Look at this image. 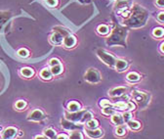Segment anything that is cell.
I'll return each instance as SVG.
<instances>
[{
    "instance_id": "8fae6325",
    "label": "cell",
    "mask_w": 164,
    "mask_h": 139,
    "mask_svg": "<svg viewBox=\"0 0 164 139\" xmlns=\"http://www.w3.org/2000/svg\"><path fill=\"white\" fill-rule=\"evenodd\" d=\"M63 38H64L63 34H55L52 37H51V42L54 44H59L63 41Z\"/></svg>"
},
{
    "instance_id": "603a6c76",
    "label": "cell",
    "mask_w": 164,
    "mask_h": 139,
    "mask_svg": "<svg viewBox=\"0 0 164 139\" xmlns=\"http://www.w3.org/2000/svg\"><path fill=\"white\" fill-rule=\"evenodd\" d=\"M69 139H83L81 132L79 131H72V134H70Z\"/></svg>"
},
{
    "instance_id": "7402d4cb",
    "label": "cell",
    "mask_w": 164,
    "mask_h": 139,
    "mask_svg": "<svg viewBox=\"0 0 164 139\" xmlns=\"http://www.w3.org/2000/svg\"><path fill=\"white\" fill-rule=\"evenodd\" d=\"M109 27H107L106 26H105V25H102V26H100L99 27H98V32L99 34H106L107 32H109Z\"/></svg>"
},
{
    "instance_id": "8992f818",
    "label": "cell",
    "mask_w": 164,
    "mask_h": 139,
    "mask_svg": "<svg viewBox=\"0 0 164 139\" xmlns=\"http://www.w3.org/2000/svg\"><path fill=\"white\" fill-rule=\"evenodd\" d=\"M86 133L87 135L91 138H99L103 136V134H104V132H103V130H101V129H88Z\"/></svg>"
},
{
    "instance_id": "5b68a950",
    "label": "cell",
    "mask_w": 164,
    "mask_h": 139,
    "mask_svg": "<svg viewBox=\"0 0 164 139\" xmlns=\"http://www.w3.org/2000/svg\"><path fill=\"white\" fill-rule=\"evenodd\" d=\"M17 134V129L15 127H8L3 132V139H12Z\"/></svg>"
},
{
    "instance_id": "d4e9b609",
    "label": "cell",
    "mask_w": 164,
    "mask_h": 139,
    "mask_svg": "<svg viewBox=\"0 0 164 139\" xmlns=\"http://www.w3.org/2000/svg\"><path fill=\"white\" fill-rule=\"evenodd\" d=\"M164 34V30L158 27V29H155L153 30V35L156 36V37H161V36Z\"/></svg>"
},
{
    "instance_id": "1f68e13d",
    "label": "cell",
    "mask_w": 164,
    "mask_h": 139,
    "mask_svg": "<svg viewBox=\"0 0 164 139\" xmlns=\"http://www.w3.org/2000/svg\"><path fill=\"white\" fill-rule=\"evenodd\" d=\"M47 4H48L49 6L53 7L57 4V1H56V0H47Z\"/></svg>"
},
{
    "instance_id": "2e32d148",
    "label": "cell",
    "mask_w": 164,
    "mask_h": 139,
    "mask_svg": "<svg viewBox=\"0 0 164 139\" xmlns=\"http://www.w3.org/2000/svg\"><path fill=\"white\" fill-rule=\"evenodd\" d=\"M140 76L137 73H130L127 75V80L129 81H138L140 80Z\"/></svg>"
},
{
    "instance_id": "8d00e7d4",
    "label": "cell",
    "mask_w": 164,
    "mask_h": 139,
    "mask_svg": "<svg viewBox=\"0 0 164 139\" xmlns=\"http://www.w3.org/2000/svg\"><path fill=\"white\" fill-rule=\"evenodd\" d=\"M160 49H161V51H162V52L164 53V42L161 44V46H160Z\"/></svg>"
},
{
    "instance_id": "d6986e66",
    "label": "cell",
    "mask_w": 164,
    "mask_h": 139,
    "mask_svg": "<svg viewBox=\"0 0 164 139\" xmlns=\"http://www.w3.org/2000/svg\"><path fill=\"white\" fill-rule=\"evenodd\" d=\"M44 133H45V135L47 136V138H50V139H55L56 138V131L53 130V129H51V128L45 129Z\"/></svg>"
},
{
    "instance_id": "484cf974",
    "label": "cell",
    "mask_w": 164,
    "mask_h": 139,
    "mask_svg": "<svg viewBox=\"0 0 164 139\" xmlns=\"http://www.w3.org/2000/svg\"><path fill=\"white\" fill-rule=\"evenodd\" d=\"M18 55L22 58H26L29 56V51L26 49H20L18 51Z\"/></svg>"
},
{
    "instance_id": "f35d334b",
    "label": "cell",
    "mask_w": 164,
    "mask_h": 139,
    "mask_svg": "<svg viewBox=\"0 0 164 139\" xmlns=\"http://www.w3.org/2000/svg\"><path fill=\"white\" fill-rule=\"evenodd\" d=\"M2 130V127H0V131H1Z\"/></svg>"
},
{
    "instance_id": "e0dca14e",
    "label": "cell",
    "mask_w": 164,
    "mask_h": 139,
    "mask_svg": "<svg viewBox=\"0 0 164 139\" xmlns=\"http://www.w3.org/2000/svg\"><path fill=\"white\" fill-rule=\"evenodd\" d=\"M87 127H88V129H95L98 126H99V123L97 122L96 119H90V120H88L87 122Z\"/></svg>"
},
{
    "instance_id": "f546056e",
    "label": "cell",
    "mask_w": 164,
    "mask_h": 139,
    "mask_svg": "<svg viewBox=\"0 0 164 139\" xmlns=\"http://www.w3.org/2000/svg\"><path fill=\"white\" fill-rule=\"evenodd\" d=\"M100 104H101V106H103V107H109V106H112L107 100H103Z\"/></svg>"
},
{
    "instance_id": "3957f363",
    "label": "cell",
    "mask_w": 164,
    "mask_h": 139,
    "mask_svg": "<svg viewBox=\"0 0 164 139\" xmlns=\"http://www.w3.org/2000/svg\"><path fill=\"white\" fill-rule=\"evenodd\" d=\"M98 56H99L106 65H109V66H111V67H112V66H114V65H115L116 59H115L113 56H112V55L105 52V51L99 50V51H98Z\"/></svg>"
},
{
    "instance_id": "74e56055",
    "label": "cell",
    "mask_w": 164,
    "mask_h": 139,
    "mask_svg": "<svg viewBox=\"0 0 164 139\" xmlns=\"http://www.w3.org/2000/svg\"><path fill=\"white\" fill-rule=\"evenodd\" d=\"M19 132H20V133H19V135H20V136H22V135H23V133H22V131H19Z\"/></svg>"
},
{
    "instance_id": "cb8c5ba5",
    "label": "cell",
    "mask_w": 164,
    "mask_h": 139,
    "mask_svg": "<svg viewBox=\"0 0 164 139\" xmlns=\"http://www.w3.org/2000/svg\"><path fill=\"white\" fill-rule=\"evenodd\" d=\"M92 119V114L90 112H84L83 116H82V119L81 122H88V120H90Z\"/></svg>"
},
{
    "instance_id": "ffe728a7",
    "label": "cell",
    "mask_w": 164,
    "mask_h": 139,
    "mask_svg": "<svg viewBox=\"0 0 164 139\" xmlns=\"http://www.w3.org/2000/svg\"><path fill=\"white\" fill-rule=\"evenodd\" d=\"M115 113V109L112 107V106H109V107H104V109H103V114L105 115H113Z\"/></svg>"
},
{
    "instance_id": "836d02e7",
    "label": "cell",
    "mask_w": 164,
    "mask_h": 139,
    "mask_svg": "<svg viewBox=\"0 0 164 139\" xmlns=\"http://www.w3.org/2000/svg\"><path fill=\"white\" fill-rule=\"evenodd\" d=\"M156 4L160 7H164V0H157Z\"/></svg>"
},
{
    "instance_id": "5bb4252c",
    "label": "cell",
    "mask_w": 164,
    "mask_h": 139,
    "mask_svg": "<svg viewBox=\"0 0 164 139\" xmlns=\"http://www.w3.org/2000/svg\"><path fill=\"white\" fill-rule=\"evenodd\" d=\"M21 73L22 76H23L25 77H30L32 75H33V71L30 68H23L21 70Z\"/></svg>"
},
{
    "instance_id": "30bf717a",
    "label": "cell",
    "mask_w": 164,
    "mask_h": 139,
    "mask_svg": "<svg viewBox=\"0 0 164 139\" xmlns=\"http://www.w3.org/2000/svg\"><path fill=\"white\" fill-rule=\"evenodd\" d=\"M128 66V63L124 61V60H116L115 62V68L116 70H118V71H123Z\"/></svg>"
},
{
    "instance_id": "4dcf8cb0",
    "label": "cell",
    "mask_w": 164,
    "mask_h": 139,
    "mask_svg": "<svg viewBox=\"0 0 164 139\" xmlns=\"http://www.w3.org/2000/svg\"><path fill=\"white\" fill-rule=\"evenodd\" d=\"M60 64V62H59V60L58 59H52V60H51V61H50V65H51V66H56V65H59Z\"/></svg>"
},
{
    "instance_id": "83f0119b",
    "label": "cell",
    "mask_w": 164,
    "mask_h": 139,
    "mask_svg": "<svg viewBox=\"0 0 164 139\" xmlns=\"http://www.w3.org/2000/svg\"><path fill=\"white\" fill-rule=\"evenodd\" d=\"M132 114H131L130 112H126L123 114V119H124V122H129L130 119H132Z\"/></svg>"
},
{
    "instance_id": "d6a6232c",
    "label": "cell",
    "mask_w": 164,
    "mask_h": 139,
    "mask_svg": "<svg viewBox=\"0 0 164 139\" xmlns=\"http://www.w3.org/2000/svg\"><path fill=\"white\" fill-rule=\"evenodd\" d=\"M157 20L159 21V22H161V23H163L164 24V13H160L159 15L157 16Z\"/></svg>"
},
{
    "instance_id": "f1b7e54d",
    "label": "cell",
    "mask_w": 164,
    "mask_h": 139,
    "mask_svg": "<svg viewBox=\"0 0 164 139\" xmlns=\"http://www.w3.org/2000/svg\"><path fill=\"white\" fill-rule=\"evenodd\" d=\"M73 123H69L68 122H63V126L67 129H73L74 127H76V126H72Z\"/></svg>"
},
{
    "instance_id": "e575fe53",
    "label": "cell",
    "mask_w": 164,
    "mask_h": 139,
    "mask_svg": "<svg viewBox=\"0 0 164 139\" xmlns=\"http://www.w3.org/2000/svg\"><path fill=\"white\" fill-rule=\"evenodd\" d=\"M57 139H68L67 135H65V134H62V135H60Z\"/></svg>"
},
{
    "instance_id": "d590c367",
    "label": "cell",
    "mask_w": 164,
    "mask_h": 139,
    "mask_svg": "<svg viewBox=\"0 0 164 139\" xmlns=\"http://www.w3.org/2000/svg\"><path fill=\"white\" fill-rule=\"evenodd\" d=\"M35 139H47V138H46V137H44V136L38 135V136H36V137H35Z\"/></svg>"
},
{
    "instance_id": "4316f807",
    "label": "cell",
    "mask_w": 164,
    "mask_h": 139,
    "mask_svg": "<svg viewBox=\"0 0 164 139\" xmlns=\"http://www.w3.org/2000/svg\"><path fill=\"white\" fill-rule=\"evenodd\" d=\"M26 106V103L25 101H18L17 103H16V107H17V109H19V110H22V109H23Z\"/></svg>"
},
{
    "instance_id": "44dd1931",
    "label": "cell",
    "mask_w": 164,
    "mask_h": 139,
    "mask_svg": "<svg viewBox=\"0 0 164 139\" xmlns=\"http://www.w3.org/2000/svg\"><path fill=\"white\" fill-rule=\"evenodd\" d=\"M115 133H116V135H119V136H122V135H124V134L126 133V128H125V127L124 126H118L116 127V129H115Z\"/></svg>"
},
{
    "instance_id": "ba28073f",
    "label": "cell",
    "mask_w": 164,
    "mask_h": 139,
    "mask_svg": "<svg viewBox=\"0 0 164 139\" xmlns=\"http://www.w3.org/2000/svg\"><path fill=\"white\" fill-rule=\"evenodd\" d=\"M111 122L117 124V126H121V124H123L124 123V119H123V117L119 114H113L112 115V118H111Z\"/></svg>"
},
{
    "instance_id": "277c9868",
    "label": "cell",
    "mask_w": 164,
    "mask_h": 139,
    "mask_svg": "<svg viewBox=\"0 0 164 139\" xmlns=\"http://www.w3.org/2000/svg\"><path fill=\"white\" fill-rule=\"evenodd\" d=\"M45 118V115L44 113L42 112L41 110L39 109H36L34 111H32V112L29 115V119L30 120H34V122H39V120L43 119Z\"/></svg>"
},
{
    "instance_id": "7a4b0ae2",
    "label": "cell",
    "mask_w": 164,
    "mask_h": 139,
    "mask_svg": "<svg viewBox=\"0 0 164 139\" xmlns=\"http://www.w3.org/2000/svg\"><path fill=\"white\" fill-rule=\"evenodd\" d=\"M85 80L90 81V82H99L101 80V75L100 73L95 69H90L88 70L87 73H85Z\"/></svg>"
},
{
    "instance_id": "6da1fadb",
    "label": "cell",
    "mask_w": 164,
    "mask_h": 139,
    "mask_svg": "<svg viewBox=\"0 0 164 139\" xmlns=\"http://www.w3.org/2000/svg\"><path fill=\"white\" fill-rule=\"evenodd\" d=\"M132 96H133V99L137 102V103H139L140 106L146 105L149 100V96L147 93L139 91V90H134L132 92Z\"/></svg>"
},
{
    "instance_id": "ac0fdd59",
    "label": "cell",
    "mask_w": 164,
    "mask_h": 139,
    "mask_svg": "<svg viewBox=\"0 0 164 139\" xmlns=\"http://www.w3.org/2000/svg\"><path fill=\"white\" fill-rule=\"evenodd\" d=\"M40 75H41V77L44 78V80H50L52 73H51V71H49L48 69H44V70H42Z\"/></svg>"
},
{
    "instance_id": "4fadbf2b",
    "label": "cell",
    "mask_w": 164,
    "mask_h": 139,
    "mask_svg": "<svg viewBox=\"0 0 164 139\" xmlns=\"http://www.w3.org/2000/svg\"><path fill=\"white\" fill-rule=\"evenodd\" d=\"M79 109H80V106H79V104L76 103V102H70V103L68 104V110L72 113L78 112Z\"/></svg>"
},
{
    "instance_id": "9c48e42d",
    "label": "cell",
    "mask_w": 164,
    "mask_h": 139,
    "mask_svg": "<svg viewBox=\"0 0 164 139\" xmlns=\"http://www.w3.org/2000/svg\"><path fill=\"white\" fill-rule=\"evenodd\" d=\"M125 91H126V88H125V87H117V88L112 89V90L110 92V95L112 96V97L120 96V95H122Z\"/></svg>"
},
{
    "instance_id": "52a82bcc",
    "label": "cell",
    "mask_w": 164,
    "mask_h": 139,
    "mask_svg": "<svg viewBox=\"0 0 164 139\" xmlns=\"http://www.w3.org/2000/svg\"><path fill=\"white\" fill-rule=\"evenodd\" d=\"M76 43V40L72 35H68L64 38V45L65 47H72Z\"/></svg>"
},
{
    "instance_id": "9a60e30c",
    "label": "cell",
    "mask_w": 164,
    "mask_h": 139,
    "mask_svg": "<svg viewBox=\"0 0 164 139\" xmlns=\"http://www.w3.org/2000/svg\"><path fill=\"white\" fill-rule=\"evenodd\" d=\"M128 123V127L132 129H139L141 127V123L137 120H133V119H130L129 122H127Z\"/></svg>"
},
{
    "instance_id": "7c38bea8",
    "label": "cell",
    "mask_w": 164,
    "mask_h": 139,
    "mask_svg": "<svg viewBox=\"0 0 164 139\" xmlns=\"http://www.w3.org/2000/svg\"><path fill=\"white\" fill-rule=\"evenodd\" d=\"M51 73L54 76H57V75H60L61 73L63 72V67L61 66V64L59 65H56V66H53L52 68H51Z\"/></svg>"
}]
</instances>
